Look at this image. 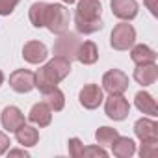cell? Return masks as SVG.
I'll use <instances>...</instances> for the list:
<instances>
[{
    "label": "cell",
    "mask_w": 158,
    "mask_h": 158,
    "mask_svg": "<svg viewBox=\"0 0 158 158\" xmlns=\"http://www.w3.org/2000/svg\"><path fill=\"white\" fill-rule=\"evenodd\" d=\"M156 78H158V67H156L154 61H151V63H141V65H138V69H134V80H136L138 84H141L143 88L154 84Z\"/></svg>",
    "instance_id": "13"
},
{
    "label": "cell",
    "mask_w": 158,
    "mask_h": 158,
    "mask_svg": "<svg viewBox=\"0 0 158 158\" xmlns=\"http://www.w3.org/2000/svg\"><path fill=\"white\" fill-rule=\"evenodd\" d=\"M130 60L136 63V65H141V63H151V61H156V52L147 47V45H132L130 47Z\"/></svg>",
    "instance_id": "20"
},
{
    "label": "cell",
    "mask_w": 158,
    "mask_h": 158,
    "mask_svg": "<svg viewBox=\"0 0 158 158\" xmlns=\"http://www.w3.org/2000/svg\"><path fill=\"white\" fill-rule=\"evenodd\" d=\"M23 58L28 63L37 65V63H43L48 58V50H47L45 43H41V41H28L23 47Z\"/></svg>",
    "instance_id": "11"
},
{
    "label": "cell",
    "mask_w": 158,
    "mask_h": 158,
    "mask_svg": "<svg viewBox=\"0 0 158 158\" xmlns=\"http://www.w3.org/2000/svg\"><path fill=\"white\" fill-rule=\"evenodd\" d=\"M156 152H158V138L141 141V147H139V156L141 158H152V156H156Z\"/></svg>",
    "instance_id": "24"
},
{
    "label": "cell",
    "mask_w": 158,
    "mask_h": 158,
    "mask_svg": "<svg viewBox=\"0 0 158 158\" xmlns=\"http://www.w3.org/2000/svg\"><path fill=\"white\" fill-rule=\"evenodd\" d=\"M102 4L99 0H80L74 11V26L78 34H95L104 28V23L101 21Z\"/></svg>",
    "instance_id": "1"
},
{
    "label": "cell",
    "mask_w": 158,
    "mask_h": 158,
    "mask_svg": "<svg viewBox=\"0 0 158 158\" xmlns=\"http://www.w3.org/2000/svg\"><path fill=\"white\" fill-rule=\"evenodd\" d=\"M104 112L110 119L114 121H123L128 117L130 114V104L128 101L123 97V95H117V93H110V97L106 99L104 102Z\"/></svg>",
    "instance_id": "6"
},
{
    "label": "cell",
    "mask_w": 158,
    "mask_h": 158,
    "mask_svg": "<svg viewBox=\"0 0 158 158\" xmlns=\"http://www.w3.org/2000/svg\"><path fill=\"white\" fill-rule=\"evenodd\" d=\"M136 43V30L128 23H121L114 26L112 35H110V45L115 50H128Z\"/></svg>",
    "instance_id": "5"
},
{
    "label": "cell",
    "mask_w": 158,
    "mask_h": 158,
    "mask_svg": "<svg viewBox=\"0 0 158 158\" xmlns=\"http://www.w3.org/2000/svg\"><path fill=\"white\" fill-rule=\"evenodd\" d=\"M134 134L139 138V141L145 139H156L158 138V123L147 117H141L134 123Z\"/></svg>",
    "instance_id": "15"
},
{
    "label": "cell",
    "mask_w": 158,
    "mask_h": 158,
    "mask_svg": "<svg viewBox=\"0 0 158 158\" xmlns=\"http://www.w3.org/2000/svg\"><path fill=\"white\" fill-rule=\"evenodd\" d=\"M108 152L101 147V145H89V147H82V156L84 158H88V156H101V158H104Z\"/></svg>",
    "instance_id": "26"
},
{
    "label": "cell",
    "mask_w": 158,
    "mask_h": 158,
    "mask_svg": "<svg viewBox=\"0 0 158 158\" xmlns=\"http://www.w3.org/2000/svg\"><path fill=\"white\" fill-rule=\"evenodd\" d=\"M43 101L50 106L52 112H61L63 106H65V95H63V91H61L58 86H54V88L43 91Z\"/></svg>",
    "instance_id": "21"
},
{
    "label": "cell",
    "mask_w": 158,
    "mask_h": 158,
    "mask_svg": "<svg viewBox=\"0 0 158 158\" xmlns=\"http://www.w3.org/2000/svg\"><path fill=\"white\" fill-rule=\"evenodd\" d=\"M71 73V61L61 56H54L35 73V88L43 93L54 86H58Z\"/></svg>",
    "instance_id": "2"
},
{
    "label": "cell",
    "mask_w": 158,
    "mask_h": 158,
    "mask_svg": "<svg viewBox=\"0 0 158 158\" xmlns=\"http://www.w3.org/2000/svg\"><path fill=\"white\" fill-rule=\"evenodd\" d=\"M10 86L17 93H28L35 88V73L28 69H17L10 74Z\"/></svg>",
    "instance_id": "8"
},
{
    "label": "cell",
    "mask_w": 158,
    "mask_h": 158,
    "mask_svg": "<svg viewBox=\"0 0 158 158\" xmlns=\"http://www.w3.org/2000/svg\"><path fill=\"white\" fill-rule=\"evenodd\" d=\"M0 123L8 132H15L21 125H24V114L17 106H6L0 115Z\"/></svg>",
    "instance_id": "12"
},
{
    "label": "cell",
    "mask_w": 158,
    "mask_h": 158,
    "mask_svg": "<svg viewBox=\"0 0 158 158\" xmlns=\"http://www.w3.org/2000/svg\"><path fill=\"white\" fill-rule=\"evenodd\" d=\"M110 6H112V13L121 21L136 19L138 11H139V6H138L136 0H112Z\"/></svg>",
    "instance_id": "10"
},
{
    "label": "cell",
    "mask_w": 158,
    "mask_h": 158,
    "mask_svg": "<svg viewBox=\"0 0 158 158\" xmlns=\"http://www.w3.org/2000/svg\"><path fill=\"white\" fill-rule=\"evenodd\" d=\"M10 136L8 134H4V132H0V154H4L8 149H10Z\"/></svg>",
    "instance_id": "28"
},
{
    "label": "cell",
    "mask_w": 158,
    "mask_h": 158,
    "mask_svg": "<svg viewBox=\"0 0 158 158\" xmlns=\"http://www.w3.org/2000/svg\"><path fill=\"white\" fill-rule=\"evenodd\" d=\"M61 2H65V4H74L76 0H61Z\"/></svg>",
    "instance_id": "32"
},
{
    "label": "cell",
    "mask_w": 158,
    "mask_h": 158,
    "mask_svg": "<svg viewBox=\"0 0 158 158\" xmlns=\"http://www.w3.org/2000/svg\"><path fill=\"white\" fill-rule=\"evenodd\" d=\"M2 84H4V73L0 71V86H2Z\"/></svg>",
    "instance_id": "31"
},
{
    "label": "cell",
    "mask_w": 158,
    "mask_h": 158,
    "mask_svg": "<svg viewBox=\"0 0 158 158\" xmlns=\"http://www.w3.org/2000/svg\"><path fill=\"white\" fill-rule=\"evenodd\" d=\"M28 119L34 125H37V127H48L52 123V110H50V106L45 101L43 102H35L32 106L30 114H28Z\"/></svg>",
    "instance_id": "14"
},
{
    "label": "cell",
    "mask_w": 158,
    "mask_h": 158,
    "mask_svg": "<svg viewBox=\"0 0 158 158\" xmlns=\"http://www.w3.org/2000/svg\"><path fill=\"white\" fill-rule=\"evenodd\" d=\"M15 138H17V143H21L23 147H34L39 141V130L24 123L15 130Z\"/></svg>",
    "instance_id": "19"
},
{
    "label": "cell",
    "mask_w": 158,
    "mask_h": 158,
    "mask_svg": "<svg viewBox=\"0 0 158 158\" xmlns=\"http://www.w3.org/2000/svg\"><path fill=\"white\" fill-rule=\"evenodd\" d=\"M78 101L86 110H95L102 104L104 95H102V88H99L97 84H86L80 93H78Z\"/></svg>",
    "instance_id": "9"
},
{
    "label": "cell",
    "mask_w": 158,
    "mask_h": 158,
    "mask_svg": "<svg viewBox=\"0 0 158 158\" xmlns=\"http://www.w3.org/2000/svg\"><path fill=\"white\" fill-rule=\"evenodd\" d=\"M80 43H82L80 35L67 30V32L60 34L58 39L54 41V47H52L54 56H61V58H67L71 61V60L76 58V50H78V47H80Z\"/></svg>",
    "instance_id": "4"
},
{
    "label": "cell",
    "mask_w": 158,
    "mask_h": 158,
    "mask_svg": "<svg viewBox=\"0 0 158 158\" xmlns=\"http://www.w3.org/2000/svg\"><path fill=\"white\" fill-rule=\"evenodd\" d=\"M67 147H69V154H71V156H74V158L82 156V147H84V143L80 141V138H71V139L67 141Z\"/></svg>",
    "instance_id": "25"
},
{
    "label": "cell",
    "mask_w": 158,
    "mask_h": 158,
    "mask_svg": "<svg viewBox=\"0 0 158 158\" xmlns=\"http://www.w3.org/2000/svg\"><path fill=\"white\" fill-rule=\"evenodd\" d=\"M112 152L119 158H130L136 152V143L128 136H117L112 141Z\"/></svg>",
    "instance_id": "18"
},
{
    "label": "cell",
    "mask_w": 158,
    "mask_h": 158,
    "mask_svg": "<svg viewBox=\"0 0 158 158\" xmlns=\"http://www.w3.org/2000/svg\"><path fill=\"white\" fill-rule=\"evenodd\" d=\"M82 65H93L99 60V47L93 41H82L76 50V58Z\"/></svg>",
    "instance_id": "16"
},
{
    "label": "cell",
    "mask_w": 158,
    "mask_h": 158,
    "mask_svg": "<svg viewBox=\"0 0 158 158\" xmlns=\"http://www.w3.org/2000/svg\"><path fill=\"white\" fill-rule=\"evenodd\" d=\"M102 89L108 93L123 95L128 89V76L119 69H110L102 76Z\"/></svg>",
    "instance_id": "7"
},
{
    "label": "cell",
    "mask_w": 158,
    "mask_h": 158,
    "mask_svg": "<svg viewBox=\"0 0 158 158\" xmlns=\"http://www.w3.org/2000/svg\"><path fill=\"white\" fill-rule=\"evenodd\" d=\"M21 2V0H0V15H11L15 6Z\"/></svg>",
    "instance_id": "27"
},
{
    "label": "cell",
    "mask_w": 158,
    "mask_h": 158,
    "mask_svg": "<svg viewBox=\"0 0 158 158\" xmlns=\"http://www.w3.org/2000/svg\"><path fill=\"white\" fill-rule=\"evenodd\" d=\"M69 21H71V13L63 4H48L47 8V17H45V26L60 35L63 32L69 30Z\"/></svg>",
    "instance_id": "3"
},
{
    "label": "cell",
    "mask_w": 158,
    "mask_h": 158,
    "mask_svg": "<svg viewBox=\"0 0 158 158\" xmlns=\"http://www.w3.org/2000/svg\"><path fill=\"white\" fill-rule=\"evenodd\" d=\"M47 8L48 2H34L28 10V19L35 28H43L45 26V17H47Z\"/></svg>",
    "instance_id": "22"
},
{
    "label": "cell",
    "mask_w": 158,
    "mask_h": 158,
    "mask_svg": "<svg viewBox=\"0 0 158 158\" xmlns=\"http://www.w3.org/2000/svg\"><path fill=\"white\" fill-rule=\"evenodd\" d=\"M134 104H136V108H138L141 114H147V115H151V117H156V115H158L156 101H154L152 95L147 93V91H138L136 97H134Z\"/></svg>",
    "instance_id": "17"
},
{
    "label": "cell",
    "mask_w": 158,
    "mask_h": 158,
    "mask_svg": "<svg viewBox=\"0 0 158 158\" xmlns=\"http://www.w3.org/2000/svg\"><path fill=\"white\" fill-rule=\"evenodd\" d=\"M117 136H119V132H117L115 128H112V127H101V128H97V132H95V139H97V143H99L101 147L112 145V141H114Z\"/></svg>",
    "instance_id": "23"
},
{
    "label": "cell",
    "mask_w": 158,
    "mask_h": 158,
    "mask_svg": "<svg viewBox=\"0 0 158 158\" xmlns=\"http://www.w3.org/2000/svg\"><path fill=\"white\" fill-rule=\"evenodd\" d=\"M143 4L149 8V11L156 17L158 15V4H156V0H143Z\"/></svg>",
    "instance_id": "29"
},
{
    "label": "cell",
    "mask_w": 158,
    "mask_h": 158,
    "mask_svg": "<svg viewBox=\"0 0 158 158\" xmlns=\"http://www.w3.org/2000/svg\"><path fill=\"white\" fill-rule=\"evenodd\" d=\"M10 156H28V152L24 151V149H13V151H10Z\"/></svg>",
    "instance_id": "30"
}]
</instances>
